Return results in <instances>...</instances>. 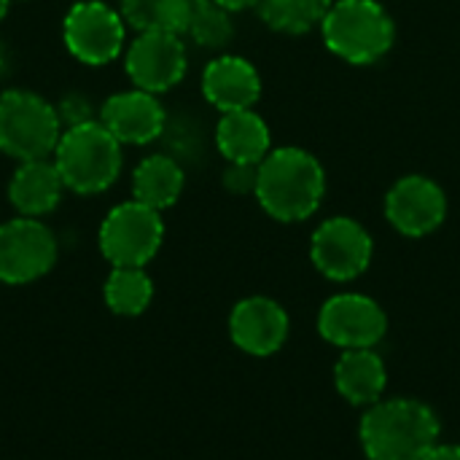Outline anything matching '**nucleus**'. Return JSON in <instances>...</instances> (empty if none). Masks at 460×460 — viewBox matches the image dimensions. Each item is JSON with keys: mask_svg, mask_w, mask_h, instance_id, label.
<instances>
[{"mask_svg": "<svg viewBox=\"0 0 460 460\" xmlns=\"http://www.w3.org/2000/svg\"><path fill=\"white\" fill-rule=\"evenodd\" d=\"M154 296V283L143 267H113L105 280V302L116 315H140Z\"/></svg>", "mask_w": 460, "mask_h": 460, "instance_id": "nucleus-21", "label": "nucleus"}, {"mask_svg": "<svg viewBox=\"0 0 460 460\" xmlns=\"http://www.w3.org/2000/svg\"><path fill=\"white\" fill-rule=\"evenodd\" d=\"M447 197L442 186L426 175H404L385 197V218L404 237H426L442 226Z\"/></svg>", "mask_w": 460, "mask_h": 460, "instance_id": "nucleus-12", "label": "nucleus"}, {"mask_svg": "<svg viewBox=\"0 0 460 460\" xmlns=\"http://www.w3.org/2000/svg\"><path fill=\"white\" fill-rule=\"evenodd\" d=\"M183 183H186V175H183L181 164L167 154L146 156L132 172V194H135V199L154 208V210H159V213L178 202V197L183 191Z\"/></svg>", "mask_w": 460, "mask_h": 460, "instance_id": "nucleus-19", "label": "nucleus"}, {"mask_svg": "<svg viewBox=\"0 0 460 460\" xmlns=\"http://www.w3.org/2000/svg\"><path fill=\"white\" fill-rule=\"evenodd\" d=\"M213 3L226 8L229 13H234V11H245V8H259L261 0H213Z\"/></svg>", "mask_w": 460, "mask_h": 460, "instance_id": "nucleus-27", "label": "nucleus"}, {"mask_svg": "<svg viewBox=\"0 0 460 460\" xmlns=\"http://www.w3.org/2000/svg\"><path fill=\"white\" fill-rule=\"evenodd\" d=\"M8 3H11V0H0V19L8 13Z\"/></svg>", "mask_w": 460, "mask_h": 460, "instance_id": "nucleus-28", "label": "nucleus"}, {"mask_svg": "<svg viewBox=\"0 0 460 460\" xmlns=\"http://www.w3.org/2000/svg\"><path fill=\"white\" fill-rule=\"evenodd\" d=\"M100 121L124 146H146L164 132L167 116L156 94L143 89L116 92L100 108Z\"/></svg>", "mask_w": 460, "mask_h": 460, "instance_id": "nucleus-13", "label": "nucleus"}, {"mask_svg": "<svg viewBox=\"0 0 460 460\" xmlns=\"http://www.w3.org/2000/svg\"><path fill=\"white\" fill-rule=\"evenodd\" d=\"M202 94L221 113L253 108L261 94V78L256 67L234 54L216 57L202 73Z\"/></svg>", "mask_w": 460, "mask_h": 460, "instance_id": "nucleus-15", "label": "nucleus"}, {"mask_svg": "<svg viewBox=\"0 0 460 460\" xmlns=\"http://www.w3.org/2000/svg\"><path fill=\"white\" fill-rule=\"evenodd\" d=\"M313 264L329 280L345 283L358 278L372 261V237L369 232L345 216L323 221L310 243Z\"/></svg>", "mask_w": 460, "mask_h": 460, "instance_id": "nucleus-10", "label": "nucleus"}, {"mask_svg": "<svg viewBox=\"0 0 460 460\" xmlns=\"http://www.w3.org/2000/svg\"><path fill=\"white\" fill-rule=\"evenodd\" d=\"M332 5L334 0H261L259 13L272 30L302 35L321 24Z\"/></svg>", "mask_w": 460, "mask_h": 460, "instance_id": "nucleus-22", "label": "nucleus"}, {"mask_svg": "<svg viewBox=\"0 0 460 460\" xmlns=\"http://www.w3.org/2000/svg\"><path fill=\"white\" fill-rule=\"evenodd\" d=\"M423 460H460V445H437Z\"/></svg>", "mask_w": 460, "mask_h": 460, "instance_id": "nucleus-26", "label": "nucleus"}, {"mask_svg": "<svg viewBox=\"0 0 460 460\" xmlns=\"http://www.w3.org/2000/svg\"><path fill=\"white\" fill-rule=\"evenodd\" d=\"M216 146L234 164H261L264 156L272 151V135L267 121L256 111L245 108L221 113V121L216 127Z\"/></svg>", "mask_w": 460, "mask_h": 460, "instance_id": "nucleus-17", "label": "nucleus"}, {"mask_svg": "<svg viewBox=\"0 0 460 460\" xmlns=\"http://www.w3.org/2000/svg\"><path fill=\"white\" fill-rule=\"evenodd\" d=\"M256 181H259V164L229 162V167L224 172V186L232 194H256Z\"/></svg>", "mask_w": 460, "mask_h": 460, "instance_id": "nucleus-25", "label": "nucleus"}, {"mask_svg": "<svg viewBox=\"0 0 460 460\" xmlns=\"http://www.w3.org/2000/svg\"><path fill=\"white\" fill-rule=\"evenodd\" d=\"M51 159L65 181V189L84 197L111 189L124 162L121 143L100 119L65 129Z\"/></svg>", "mask_w": 460, "mask_h": 460, "instance_id": "nucleus-3", "label": "nucleus"}, {"mask_svg": "<svg viewBox=\"0 0 460 460\" xmlns=\"http://www.w3.org/2000/svg\"><path fill=\"white\" fill-rule=\"evenodd\" d=\"M54 108H57V116H59V121L65 124V129L78 127V124H86V121H94V111H92L89 97H84V94H78V92L65 94V97L59 100V105H54Z\"/></svg>", "mask_w": 460, "mask_h": 460, "instance_id": "nucleus-24", "label": "nucleus"}, {"mask_svg": "<svg viewBox=\"0 0 460 460\" xmlns=\"http://www.w3.org/2000/svg\"><path fill=\"white\" fill-rule=\"evenodd\" d=\"M164 237L159 210L132 199L116 205L100 226V251L113 267H146Z\"/></svg>", "mask_w": 460, "mask_h": 460, "instance_id": "nucleus-6", "label": "nucleus"}, {"mask_svg": "<svg viewBox=\"0 0 460 460\" xmlns=\"http://www.w3.org/2000/svg\"><path fill=\"white\" fill-rule=\"evenodd\" d=\"M127 22L121 11L102 0H81L70 5L62 22V38L67 51L84 65H108L124 49Z\"/></svg>", "mask_w": 460, "mask_h": 460, "instance_id": "nucleus-7", "label": "nucleus"}, {"mask_svg": "<svg viewBox=\"0 0 460 460\" xmlns=\"http://www.w3.org/2000/svg\"><path fill=\"white\" fill-rule=\"evenodd\" d=\"M57 261V237L40 218H11L0 224V280L24 286L43 278Z\"/></svg>", "mask_w": 460, "mask_h": 460, "instance_id": "nucleus-8", "label": "nucleus"}, {"mask_svg": "<svg viewBox=\"0 0 460 460\" xmlns=\"http://www.w3.org/2000/svg\"><path fill=\"white\" fill-rule=\"evenodd\" d=\"M186 32L194 38V43H199L205 49H224L234 35V24H232V16L226 8L216 5L213 0H202L186 27Z\"/></svg>", "mask_w": 460, "mask_h": 460, "instance_id": "nucleus-23", "label": "nucleus"}, {"mask_svg": "<svg viewBox=\"0 0 460 460\" xmlns=\"http://www.w3.org/2000/svg\"><path fill=\"white\" fill-rule=\"evenodd\" d=\"M3 67H5V54H3V49H0V75H3Z\"/></svg>", "mask_w": 460, "mask_h": 460, "instance_id": "nucleus-29", "label": "nucleus"}, {"mask_svg": "<svg viewBox=\"0 0 460 460\" xmlns=\"http://www.w3.org/2000/svg\"><path fill=\"white\" fill-rule=\"evenodd\" d=\"M439 442V420L418 399L377 402L361 420V445L369 460H423Z\"/></svg>", "mask_w": 460, "mask_h": 460, "instance_id": "nucleus-2", "label": "nucleus"}, {"mask_svg": "<svg viewBox=\"0 0 460 460\" xmlns=\"http://www.w3.org/2000/svg\"><path fill=\"white\" fill-rule=\"evenodd\" d=\"M199 3L202 0H121V16L137 32L167 30L183 35Z\"/></svg>", "mask_w": 460, "mask_h": 460, "instance_id": "nucleus-20", "label": "nucleus"}, {"mask_svg": "<svg viewBox=\"0 0 460 460\" xmlns=\"http://www.w3.org/2000/svg\"><path fill=\"white\" fill-rule=\"evenodd\" d=\"M57 108L35 92H0V151L16 162L49 159L62 137Z\"/></svg>", "mask_w": 460, "mask_h": 460, "instance_id": "nucleus-5", "label": "nucleus"}, {"mask_svg": "<svg viewBox=\"0 0 460 460\" xmlns=\"http://www.w3.org/2000/svg\"><path fill=\"white\" fill-rule=\"evenodd\" d=\"M326 175L321 162L302 148H275L259 164L256 199L275 221L310 218L323 199Z\"/></svg>", "mask_w": 460, "mask_h": 460, "instance_id": "nucleus-1", "label": "nucleus"}, {"mask_svg": "<svg viewBox=\"0 0 460 460\" xmlns=\"http://www.w3.org/2000/svg\"><path fill=\"white\" fill-rule=\"evenodd\" d=\"M232 340L251 356H272L288 337V313L267 296H251L237 302L229 318Z\"/></svg>", "mask_w": 460, "mask_h": 460, "instance_id": "nucleus-14", "label": "nucleus"}, {"mask_svg": "<svg viewBox=\"0 0 460 460\" xmlns=\"http://www.w3.org/2000/svg\"><path fill=\"white\" fill-rule=\"evenodd\" d=\"M337 391L356 407H372L380 402L388 375L383 358L372 348L345 350L334 367Z\"/></svg>", "mask_w": 460, "mask_h": 460, "instance_id": "nucleus-18", "label": "nucleus"}, {"mask_svg": "<svg viewBox=\"0 0 460 460\" xmlns=\"http://www.w3.org/2000/svg\"><path fill=\"white\" fill-rule=\"evenodd\" d=\"M388 329L383 307L364 294H337L318 313V332L345 350L375 348Z\"/></svg>", "mask_w": 460, "mask_h": 460, "instance_id": "nucleus-11", "label": "nucleus"}, {"mask_svg": "<svg viewBox=\"0 0 460 460\" xmlns=\"http://www.w3.org/2000/svg\"><path fill=\"white\" fill-rule=\"evenodd\" d=\"M65 181L54 164V159H30L16 167L8 183V199L19 216L40 218L57 210L62 202Z\"/></svg>", "mask_w": 460, "mask_h": 460, "instance_id": "nucleus-16", "label": "nucleus"}, {"mask_svg": "<svg viewBox=\"0 0 460 460\" xmlns=\"http://www.w3.org/2000/svg\"><path fill=\"white\" fill-rule=\"evenodd\" d=\"M189 57L181 32L146 30L129 43L124 57V70L135 89L162 94L178 86L186 75Z\"/></svg>", "mask_w": 460, "mask_h": 460, "instance_id": "nucleus-9", "label": "nucleus"}, {"mask_svg": "<svg viewBox=\"0 0 460 460\" xmlns=\"http://www.w3.org/2000/svg\"><path fill=\"white\" fill-rule=\"evenodd\" d=\"M329 51L350 65H375L396 38L391 13L377 0H337L321 22Z\"/></svg>", "mask_w": 460, "mask_h": 460, "instance_id": "nucleus-4", "label": "nucleus"}]
</instances>
